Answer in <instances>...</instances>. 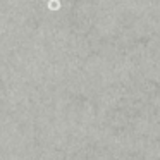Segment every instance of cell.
Returning <instances> with one entry per match:
<instances>
[{
    "label": "cell",
    "instance_id": "cell-1",
    "mask_svg": "<svg viewBox=\"0 0 160 160\" xmlns=\"http://www.w3.org/2000/svg\"><path fill=\"white\" fill-rule=\"evenodd\" d=\"M59 7H60V4L57 0H52V2H50V9H59Z\"/></svg>",
    "mask_w": 160,
    "mask_h": 160
}]
</instances>
